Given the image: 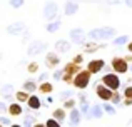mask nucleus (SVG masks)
<instances>
[{"mask_svg": "<svg viewBox=\"0 0 132 127\" xmlns=\"http://www.w3.org/2000/svg\"><path fill=\"white\" fill-rule=\"evenodd\" d=\"M117 37V30L114 27H97V29H92L87 32V39L95 40V42H105V40H112Z\"/></svg>", "mask_w": 132, "mask_h": 127, "instance_id": "f257e3e1", "label": "nucleus"}, {"mask_svg": "<svg viewBox=\"0 0 132 127\" xmlns=\"http://www.w3.org/2000/svg\"><path fill=\"white\" fill-rule=\"evenodd\" d=\"M90 79H92V74H90L87 69H82V70L77 72V75L74 77V82H72V85H74L75 89H79V90H84V89L89 87Z\"/></svg>", "mask_w": 132, "mask_h": 127, "instance_id": "f03ea898", "label": "nucleus"}, {"mask_svg": "<svg viewBox=\"0 0 132 127\" xmlns=\"http://www.w3.org/2000/svg\"><path fill=\"white\" fill-rule=\"evenodd\" d=\"M62 69H64V77H62V82H65V84H69V85L74 82V77L77 75V72H80V70H82L80 64H75V62H69V64H65Z\"/></svg>", "mask_w": 132, "mask_h": 127, "instance_id": "7ed1b4c3", "label": "nucleus"}, {"mask_svg": "<svg viewBox=\"0 0 132 127\" xmlns=\"http://www.w3.org/2000/svg\"><path fill=\"white\" fill-rule=\"evenodd\" d=\"M42 17L45 20H54L59 17V3L54 2V0H47L42 7Z\"/></svg>", "mask_w": 132, "mask_h": 127, "instance_id": "20e7f679", "label": "nucleus"}, {"mask_svg": "<svg viewBox=\"0 0 132 127\" xmlns=\"http://www.w3.org/2000/svg\"><path fill=\"white\" fill-rule=\"evenodd\" d=\"M48 49V44L44 40H32V42L27 45V55L29 57H35L40 54H45Z\"/></svg>", "mask_w": 132, "mask_h": 127, "instance_id": "39448f33", "label": "nucleus"}, {"mask_svg": "<svg viewBox=\"0 0 132 127\" xmlns=\"http://www.w3.org/2000/svg\"><path fill=\"white\" fill-rule=\"evenodd\" d=\"M100 82H102L104 85H107L110 90H119L120 85H122L119 74H116V72H107V74L100 79Z\"/></svg>", "mask_w": 132, "mask_h": 127, "instance_id": "423d86ee", "label": "nucleus"}, {"mask_svg": "<svg viewBox=\"0 0 132 127\" xmlns=\"http://www.w3.org/2000/svg\"><path fill=\"white\" fill-rule=\"evenodd\" d=\"M110 69H112L116 74L124 75V74L129 72V62H127L124 57H112V60H110Z\"/></svg>", "mask_w": 132, "mask_h": 127, "instance_id": "0eeeda50", "label": "nucleus"}, {"mask_svg": "<svg viewBox=\"0 0 132 127\" xmlns=\"http://www.w3.org/2000/svg\"><path fill=\"white\" fill-rule=\"evenodd\" d=\"M69 40L75 45H84V42L87 40V32L82 27H75L69 32Z\"/></svg>", "mask_w": 132, "mask_h": 127, "instance_id": "6e6552de", "label": "nucleus"}, {"mask_svg": "<svg viewBox=\"0 0 132 127\" xmlns=\"http://www.w3.org/2000/svg\"><path fill=\"white\" fill-rule=\"evenodd\" d=\"M7 33L9 35H12V37H17V35H22L23 32L27 30V25L22 22V20H17V22H12V23H9L7 25Z\"/></svg>", "mask_w": 132, "mask_h": 127, "instance_id": "1a4fd4ad", "label": "nucleus"}, {"mask_svg": "<svg viewBox=\"0 0 132 127\" xmlns=\"http://www.w3.org/2000/svg\"><path fill=\"white\" fill-rule=\"evenodd\" d=\"M94 90H95V95H97V97H99L102 102H110V99H112V92H114V90H110L107 85H104L102 82H100L99 85H95V89H94Z\"/></svg>", "mask_w": 132, "mask_h": 127, "instance_id": "9d476101", "label": "nucleus"}, {"mask_svg": "<svg viewBox=\"0 0 132 127\" xmlns=\"http://www.w3.org/2000/svg\"><path fill=\"white\" fill-rule=\"evenodd\" d=\"M45 67L47 69H57L59 65H60V55H59L57 52H54V50H50V52H45V60H44Z\"/></svg>", "mask_w": 132, "mask_h": 127, "instance_id": "9b49d317", "label": "nucleus"}, {"mask_svg": "<svg viewBox=\"0 0 132 127\" xmlns=\"http://www.w3.org/2000/svg\"><path fill=\"white\" fill-rule=\"evenodd\" d=\"M104 67H105V60H104V59H92V60L87 64V70H89L92 75L102 72Z\"/></svg>", "mask_w": 132, "mask_h": 127, "instance_id": "f8f14e48", "label": "nucleus"}, {"mask_svg": "<svg viewBox=\"0 0 132 127\" xmlns=\"http://www.w3.org/2000/svg\"><path fill=\"white\" fill-rule=\"evenodd\" d=\"M54 49H55L57 54H67L69 50L72 49V42L67 40V39H59V40H55Z\"/></svg>", "mask_w": 132, "mask_h": 127, "instance_id": "ddd939ff", "label": "nucleus"}, {"mask_svg": "<svg viewBox=\"0 0 132 127\" xmlns=\"http://www.w3.org/2000/svg\"><path fill=\"white\" fill-rule=\"evenodd\" d=\"M79 12V2L77 0H67L64 3V15L67 17H72Z\"/></svg>", "mask_w": 132, "mask_h": 127, "instance_id": "4468645a", "label": "nucleus"}, {"mask_svg": "<svg viewBox=\"0 0 132 127\" xmlns=\"http://www.w3.org/2000/svg\"><path fill=\"white\" fill-rule=\"evenodd\" d=\"M80 119H82V112H80V109H77V107L70 109V112H69V125L77 127L79 124H80Z\"/></svg>", "mask_w": 132, "mask_h": 127, "instance_id": "2eb2a0df", "label": "nucleus"}, {"mask_svg": "<svg viewBox=\"0 0 132 127\" xmlns=\"http://www.w3.org/2000/svg\"><path fill=\"white\" fill-rule=\"evenodd\" d=\"M84 52H87V54H92V52H97L99 49H104L105 47V44H99V42H95V40H90L87 39L84 42Z\"/></svg>", "mask_w": 132, "mask_h": 127, "instance_id": "dca6fc26", "label": "nucleus"}, {"mask_svg": "<svg viewBox=\"0 0 132 127\" xmlns=\"http://www.w3.org/2000/svg\"><path fill=\"white\" fill-rule=\"evenodd\" d=\"M60 29H62L60 17H57V19H54V20H48V22L45 23V30H47L48 33H55V32H59Z\"/></svg>", "mask_w": 132, "mask_h": 127, "instance_id": "f3484780", "label": "nucleus"}, {"mask_svg": "<svg viewBox=\"0 0 132 127\" xmlns=\"http://www.w3.org/2000/svg\"><path fill=\"white\" fill-rule=\"evenodd\" d=\"M13 90H15V87H13L12 84H3L2 87H0V94H2V99H5V100H12V97H13Z\"/></svg>", "mask_w": 132, "mask_h": 127, "instance_id": "a211bd4d", "label": "nucleus"}, {"mask_svg": "<svg viewBox=\"0 0 132 127\" xmlns=\"http://www.w3.org/2000/svg\"><path fill=\"white\" fill-rule=\"evenodd\" d=\"M27 105H29L30 111H39V109L42 107V100H40L39 95L32 94V95L29 97V100H27Z\"/></svg>", "mask_w": 132, "mask_h": 127, "instance_id": "6ab92c4d", "label": "nucleus"}, {"mask_svg": "<svg viewBox=\"0 0 132 127\" xmlns=\"http://www.w3.org/2000/svg\"><path fill=\"white\" fill-rule=\"evenodd\" d=\"M23 114V109L20 105V102H12L9 105V115L10 117H20Z\"/></svg>", "mask_w": 132, "mask_h": 127, "instance_id": "aec40b11", "label": "nucleus"}, {"mask_svg": "<svg viewBox=\"0 0 132 127\" xmlns=\"http://www.w3.org/2000/svg\"><path fill=\"white\" fill-rule=\"evenodd\" d=\"M104 115V109L100 107V105H92L90 107V111H89V114H87V119H90V117H95V119H100Z\"/></svg>", "mask_w": 132, "mask_h": 127, "instance_id": "412c9836", "label": "nucleus"}, {"mask_svg": "<svg viewBox=\"0 0 132 127\" xmlns=\"http://www.w3.org/2000/svg\"><path fill=\"white\" fill-rule=\"evenodd\" d=\"M37 90L40 92V94H44V95H47V94H50L52 90H54V84L52 82H40V85H39V89Z\"/></svg>", "mask_w": 132, "mask_h": 127, "instance_id": "4be33fe9", "label": "nucleus"}, {"mask_svg": "<svg viewBox=\"0 0 132 127\" xmlns=\"http://www.w3.org/2000/svg\"><path fill=\"white\" fill-rule=\"evenodd\" d=\"M29 97H30V92L23 90V89H22V90H19V92H15V100L20 102V104H27Z\"/></svg>", "mask_w": 132, "mask_h": 127, "instance_id": "5701e85b", "label": "nucleus"}, {"mask_svg": "<svg viewBox=\"0 0 132 127\" xmlns=\"http://www.w3.org/2000/svg\"><path fill=\"white\" fill-rule=\"evenodd\" d=\"M22 89H23V90H27V92H35L37 89H39V85H37L35 80H32V79H30V80H25V82H23Z\"/></svg>", "mask_w": 132, "mask_h": 127, "instance_id": "b1692460", "label": "nucleus"}, {"mask_svg": "<svg viewBox=\"0 0 132 127\" xmlns=\"http://www.w3.org/2000/svg\"><path fill=\"white\" fill-rule=\"evenodd\" d=\"M127 44H129V35H120V37H116V39H112V45H114V47L127 45Z\"/></svg>", "mask_w": 132, "mask_h": 127, "instance_id": "393cba45", "label": "nucleus"}, {"mask_svg": "<svg viewBox=\"0 0 132 127\" xmlns=\"http://www.w3.org/2000/svg\"><path fill=\"white\" fill-rule=\"evenodd\" d=\"M52 115H54L59 122H62L64 119H67V111H65L64 107H59V109H55V111H54V114H52Z\"/></svg>", "mask_w": 132, "mask_h": 127, "instance_id": "a878e982", "label": "nucleus"}, {"mask_svg": "<svg viewBox=\"0 0 132 127\" xmlns=\"http://www.w3.org/2000/svg\"><path fill=\"white\" fill-rule=\"evenodd\" d=\"M9 5L12 7V9H22L23 5H25V0H9Z\"/></svg>", "mask_w": 132, "mask_h": 127, "instance_id": "bb28decb", "label": "nucleus"}, {"mask_svg": "<svg viewBox=\"0 0 132 127\" xmlns=\"http://www.w3.org/2000/svg\"><path fill=\"white\" fill-rule=\"evenodd\" d=\"M62 107H64L65 109V111H70V109H74L75 107V100H74V99H65V100H64V104H62Z\"/></svg>", "mask_w": 132, "mask_h": 127, "instance_id": "cd10ccee", "label": "nucleus"}, {"mask_svg": "<svg viewBox=\"0 0 132 127\" xmlns=\"http://www.w3.org/2000/svg\"><path fill=\"white\" fill-rule=\"evenodd\" d=\"M112 104H122V99H120V92L119 90H114L112 92V99H110Z\"/></svg>", "mask_w": 132, "mask_h": 127, "instance_id": "c85d7f7f", "label": "nucleus"}, {"mask_svg": "<svg viewBox=\"0 0 132 127\" xmlns=\"http://www.w3.org/2000/svg\"><path fill=\"white\" fill-rule=\"evenodd\" d=\"M27 70H29V74H37L39 72V62H30L27 65Z\"/></svg>", "mask_w": 132, "mask_h": 127, "instance_id": "c756f323", "label": "nucleus"}, {"mask_svg": "<svg viewBox=\"0 0 132 127\" xmlns=\"http://www.w3.org/2000/svg\"><path fill=\"white\" fill-rule=\"evenodd\" d=\"M52 77L55 79V80H62V77H64V69H55L54 70V75H52Z\"/></svg>", "mask_w": 132, "mask_h": 127, "instance_id": "7c9ffc66", "label": "nucleus"}, {"mask_svg": "<svg viewBox=\"0 0 132 127\" xmlns=\"http://www.w3.org/2000/svg\"><path fill=\"white\" fill-rule=\"evenodd\" d=\"M45 127H62V125L57 119H48V121L45 122Z\"/></svg>", "mask_w": 132, "mask_h": 127, "instance_id": "2f4dec72", "label": "nucleus"}, {"mask_svg": "<svg viewBox=\"0 0 132 127\" xmlns=\"http://www.w3.org/2000/svg\"><path fill=\"white\" fill-rule=\"evenodd\" d=\"M124 99H132V85H127L124 89Z\"/></svg>", "mask_w": 132, "mask_h": 127, "instance_id": "473e14b6", "label": "nucleus"}, {"mask_svg": "<svg viewBox=\"0 0 132 127\" xmlns=\"http://www.w3.org/2000/svg\"><path fill=\"white\" fill-rule=\"evenodd\" d=\"M102 109H104L105 112H109L110 115H114V114H116V109H114V107H112L110 104H104V107H102Z\"/></svg>", "mask_w": 132, "mask_h": 127, "instance_id": "72a5a7b5", "label": "nucleus"}, {"mask_svg": "<svg viewBox=\"0 0 132 127\" xmlns=\"http://www.w3.org/2000/svg\"><path fill=\"white\" fill-rule=\"evenodd\" d=\"M22 35H23V37H22V42H23V44H27V40H30L32 33H30V30H25V32H23Z\"/></svg>", "mask_w": 132, "mask_h": 127, "instance_id": "f704fd0d", "label": "nucleus"}, {"mask_svg": "<svg viewBox=\"0 0 132 127\" xmlns=\"http://www.w3.org/2000/svg\"><path fill=\"white\" fill-rule=\"evenodd\" d=\"M5 112H9V105L5 102H0V115H3Z\"/></svg>", "mask_w": 132, "mask_h": 127, "instance_id": "c9c22d12", "label": "nucleus"}, {"mask_svg": "<svg viewBox=\"0 0 132 127\" xmlns=\"http://www.w3.org/2000/svg\"><path fill=\"white\" fill-rule=\"evenodd\" d=\"M72 62H75V64H82V62H84V55H82V54H77V55L72 59Z\"/></svg>", "mask_w": 132, "mask_h": 127, "instance_id": "e433bc0d", "label": "nucleus"}, {"mask_svg": "<svg viewBox=\"0 0 132 127\" xmlns=\"http://www.w3.org/2000/svg\"><path fill=\"white\" fill-rule=\"evenodd\" d=\"M70 97H72V90H65V92H62V94H60V99H62V100L70 99Z\"/></svg>", "mask_w": 132, "mask_h": 127, "instance_id": "4c0bfd02", "label": "nucleus"}, {"mask_svg": "<svg viewBox=\"0 0 132 127\" xmlns=\"http://www.w3.org/2000/svg\"><path fill=\"white\" fill-rule=\"evenodd\" d=\"M107 5H120V3H124V0H105Z\"/></svg>", "mask_w": 132, "mask_h": 127, "instance_id": "58836bf2", "label": "nucleus"}, {"mask_svg": "<svg viewBox=\"0 0 132 127\" xmlns=\"http://www.w3.org/2000/svg\"><path fill=\"white\" fill-rule=\"evenodd\" d=\"M32 119H34V117H27L25 121H23L22 125H23V127H32V125H34V124H32Z\"/></svg>", "mask_w": 132, "mask_h": 127, "instance_id": "ea45409f", "label": "nucleus"}, {"mask_svg": "<svg viewBox=\"0 0 132 127\" xmlns=\"http://www.w3.org/2000/svg\"><path fill=\"white\" fill-rule=\"evenodd\" d=\"M0 122H2L3 125H10L12 122H10V119L9 117H0Z\"/></svg>", "mask_w": 132, "mask_h": 127, "instance_id": "a19ab883", "label": "nucleus"}, {"mask_svg": "<svg viewBox=\"0 0 132 127\" xmlns=\"http://www.w3.org/2000/svg\"><path fill=\"white\" fill-rule=\"evenodd\" d=\"M47 79H48V74H47V72H44V74H42V75L39 77V82H45Z\"/></svg>", "mask_w": 132, "mask_h": 127, "instance_id": "79ce46f5", "label": "nucleus"}, {"mask_svg": "<svg viewBox=\"0 0 132 127\" xmlns=\"http://www.w3.org/2000/svg\"><path fill=\"white\" fill-rule=\"evenodd\" d=\"M124 59H126V60H127V62H129V64H132V54L129 52V54H127V55H124Z\"/></svg>", "mask_w": 132, "mask_h": 127, "instance_id": "37998d69", "label": "nucleus"}, {"mask_svg": "<svg viewBox=\"0 0 132 127\" xmlns=\"http://www.w3.org/2000/svg\"><path fill=\"white\" fill-rule=\"evenodd\" d=\"M124 105H132V99H124Z\"/></svg>", "mask_w": 132, "mask_h": 127, "instance_id": "c03bdc74", "label": "nucleus"}, {"mask_svg": "<svg viewBox=\"0 0 132 127\" xmlns=\"http://www.w3.org/2000/svg\"><path fill=\"white\" fill-rule=\"evenodd\" d=\"M124 3H126V7H129V9H132V0H124Z\"/></svg>", "mask_w": 132, "mask_h": 127, "instance_id": "a18cd8bd", "label": "nucleus"}, {"mask_svg": "<svg viewBox=\"0 0 132 127\" xmlns=\"http://www.w3.org/2000/svg\"><path fill=\"white\" fill-rule=\"evenodd\" d=\"M127 52H130V54H132V40H130L129 44H127Z\"/></svg>", "mask_w": 132, "mask_h": 127, "instance_id": "49530a36", "label": "nucleus"}, {"mask_svg": "<svg viewBox=\"0 0 132 127\" xmlns=\"http://www.w3.org/2000/svg\"><path fill=\"white\" fill-rule=\"evenodd\" d=\"M32 127H45V124H42V122H37V124H34Z\"/></svg>", "mask_w": 132, "mask_h": 127, "instance_id": "de8ad7c7", "label": "nucleus"}, {"mask_svg": "<svg viewBox=\"0 0 132 127\" xmlns=\"http://www.w3.org/2000/svg\"><path fill=\"white\" fill-rule=\"evenodd\" d=\"M9 127H23V125H22V124H10Z\"/></svg>", "mask_w": 132, "mask_h": 127, "instance_id": "09e8293b", "label": "nucleus"}, {"mask_svg": "<svg viewBox=\"0 0 132 127\" xmlns=\"http://www.w3.org/2000/svg\"><path fill=\"white\" fill-rule=\"evenodd\" d=\"M129 70H130V72H132V64H129Z\"/></svg>", "mask_w": 132, "mask_h": 127, "instance_id": "8fccbe9b", "label": "nucleus"}, {"mask_svg": "<svg viewBox=\"0 0 132 127\" xmlns=\"http://www.w3.org/2000/svg\"><path fill=\"white\" fill-rule=\"evenodd\" d=\"M3 59V55H2V52H0V60H2Z\"/></svg>", "mask_w": 132, "mask_h": 127, "instance_id": "3c124183", "label": "nucleus"}, {"mask_svg": "<svg viewBox=\"0 0 132 127\" xmlns=\"http://www.w3.org/2000/svg\"><path fill=\"white\" fill-rule=\"evenodd\" d=\"M0 127H5V125H3V124H2V122H0Z\"/></svg>", "mask_w": 132, "mask_h": 127, "instance_id": "603ef678", "label": "nucleus"}]
</instances>
